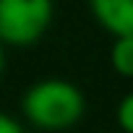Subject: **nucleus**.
Returning <instances> with one entry per match:
<instances>
[{
	"instance_id": "nucleus-4",
	"label": "nucleus",
	"mask_w": 133,
	"mask_h": 133,
	"mask_svg": "<svg viewBox=\"0 0 133 133\" xmlns=\"http://www.w3.org/2000/svg\"><path fill=\"white\" fill-rule=\"evenodd\" d=\"M110 65H112L115 73H120L125 78H133V37H120V39L112 42Z\"/></svg>"
},
{
	"instance_id": "nucleus-3",
	"label": "nucleus",
	"mask_w": 133,
	"mask_h": 133,
	"mask_svg": "<svg viewBox=\"0 0 133 133\" xmlns=\"http://www.w3.org/2000/svg\"><path fill=\"white\" fill-rule=\"evenodd\" d=\"M89 11L115 39L133 37V0H89Z\"/></svg>"
},
{
	"instance_id": "nucleus-6",
	"label": "nucleus",
	"mask_w": 133,
	"mask_h": 133,
	"mask_svg": "<svg viewBox=\"0 0 133 133\" xmlns=\"http://www.w3.org/2000/svg\"><path fill=\"white\" fill-rule=\"evenodd\" d=\"M0 133H26V130H24V125H21L16 117L0 112Z\"/></svg>"
},
{
	"instance_id": "nucleus-5",
	"label": "nucleus",
	"mask_w": 133,
	"mask_h": 133,
	"mask_svg": "<svg viewBox=\"0 0 133 133\" xmlns=\"http://www.w3.org/2000/svg\"><path fill=\"white\" fill-rule=\"evenodd\" d=\"M117 125L123 128V133H133V91L125 94L117 102Z\"/></svg>"
},
{
	"instance_id": "nucleus-7",
	"label": "nucleus",
	"mask_w": 133,
	"mask_h": 133,
	"mask_svg": "<svg viewBox=\"0 0 133 133\" xmlns=\"http://www.w3.org/2000/svg\"><path fill=\"white\" fill-rule=\"evenodd\" d=\"M3 71H5V47L0 44V78H3Z\"/></svg>"
},
{
	"instance_id": "nucleus-2",
	"label": "nucleus",
	"mask_w": 133,
	"mask_h": 133,
	"mask_svg": "<svg viewBox=\"0 0 133 133\" xmlns=\"http://www.w3.org/2000/svg\"><path fill=\"white\" fill-rule=\"evenodd\" d=\"M55 16L52 0H0V44L31 47L37 44Z\"/></svg>"
},
{
	"instance_id": "nucleus-1",
	"label": "nucleus",
	"mask_w": 133,
	"mask_h": 133,
	"mask_svg": "<svg viewBox=\"0 0 133 133\" xmlns=\"http://www.w3.org/2000/svg\"><path fill=\"white\" fill-rule=\"evenodd\" d=\"M21 110L34 128L57 133L81 123L86 112V99L76 84L65 78H42L26 89Z\"/></svg>"
}]
</instances>
